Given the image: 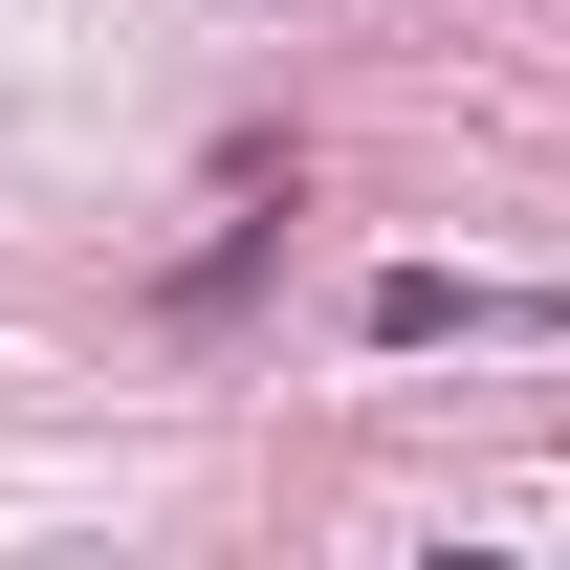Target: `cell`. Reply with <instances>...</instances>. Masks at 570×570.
<instances>
[{
	"instance_id": "obj_1",
	"label": "cell",
	"mask_w": 570,
	"mask_h": 570,
	"mask_svg": "<svg viewBox=\"0 0 570 570\" xmlns=\"http://www.w3.org/2000/svg\"><path fill=\"white\" fill-rule=\"evenodd\" d=\"M373 330H395V352H439V330H570L549 285H461V264H395L373 285Z\"/></svg>"
}]
</instances>
